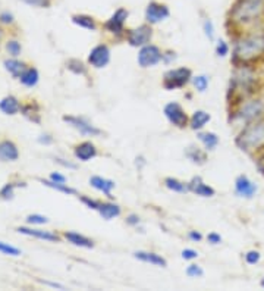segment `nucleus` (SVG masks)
Listing matches in <instances>:
<instances>
[{
  "label": "nucleus",
  "mask_w": 264,
  "mask_h": 291,
  "mask_svg": "<svg viewBox=\"0 0 264 291\" xmlns=\"http://www.w3.org/2000/svg\"><path fill=\"white\" fill-rule=\"evenodd\" d=\"M235 62H251L257 58L264 56V31H251L235 44Z\"/></svg>",
  "instance_id": "nucleus-1"
},
{
  "label": "nucleus",
  "mask_w": 264,
  "mask_h": 291,
  "mask_svg": "<svg viewBox=\"0 0 264 291\" xmlns=\"http://www.w3.org/2000/svg\"><path fill=\"white\" fill-rule=\"evenodd\" d=\"M264 16V0H236L230 9V21L236 25H253Z\"/></svg>",
  "instance_id": "nucleus-2"
},
{
  "label": "nucleus",
  "mask_w": 264,
  "mask_h": 291,
  "mask_svg": "<svg viewBox=\"0 0 264 291\" xmlns=\"http://www.w3.org/2000/svg\"><path fill=\"white\" fill-rule=\"evenodd\" d=\"M236 146L247 153L260 152L264 149V118L253 121L244 126L235 140Z\"/></svg>",
  "instance_id": "nucleus-3"
},
{
  "label": "nucleus",
  "mask_w": 264,
  "mask_h": 291,
  "mask_svg": "<svg viewBox=\"0 0 264 291\" xmlns=\"http://www.w3.org/2000/svg\"><path fill=\"white\" fill-rule=\"evenodd\" d=\"M257 81V75H256V71L250 66H238L232 75V80H230V91H235V93H239L241 96L242 94H248V93H253L254 90V85Z\"/></svg>",
  "instance_id": "nucleus-4"
},
{
  "label": "nucleus",
  "mask_w": 264,
  "mask_h": 291,
  "mask_svg": "<svg viewBox=\"0 0 264 291\" xmlns=\"http://www.w3.org/2000/svg\"><path fill=\"white\" fill-rule=\"evenodd\" d=\"M264 116V102L260 99H253L241 103L236 109V118L250 124Z\"/></svg>",
  "instance_id": "nucleus-5"
},
{
  "label": "nucleus",
  "mask_w": 264,
  "mask_h": 291,
  "mask_svg": "<svg viewBox=\"0 0 264 291\" xmlns=\"http://www.w3.org/2000/svg\"><path fill=\"white\" fill-rule=\"evenodd\" d=\"M192 80V72L188 68H176L171 69L165 74V80H163V87L166 90H176V88H182L186 84Z\"/></svg>",
  "instance_id": "nucleus-6"
},
{
  "label": "nucleus",
  "mask_w": 264,
  "mask_h": 291,
  "mask_svg": "<svg viewBox=\"0 0 264 291\" xmlns=\"http://www.w3.org/2000/svg\"><path fill=\"white\" fill-rule=\"evenodd\" d=\"M136 60H138V65L141 68H151V66H156L157 63H160L163 60V53L157 46L147 44V46H142L139 49Z\"/></svg>",
  "instance_id": "nucleus-7"
},
{
  "label": "nucleus",
  "mask_w": 264,
  "mask_h": 291,
  "mask_svg": "<svg viewBox=\"0 0 264 291\" xmlns=\"http://www.w3.org/2000/svg\"><path fill=\"white\" fill-rule=\"evenodd\" d=\"M171 16V10L166 4L159 1H150L145 7V21L150 25L159 24Z\"/></svg>",
  "instance_id": "nucleus-8"
},
{
  "label": "nucleus",
  "mask_w": 264,
  "mask_h": 291,
  "mask_svg": "<svg viewBox=\"0 0 264 291\" xmlns=\"http://www.w3.org/2000/svg\"><path fill=\"white\" fill-rule=\"evenodd\" d=\"M151 37H153V30L148 24L139 25L138 28H133V30H128L127 33V40L132 47H142V46L150 44Z\"/></svg>",
  "instance_id": "nucleus-9"
},
{
  "label": "nucleus",
  "mask_w": 264,
  "mask_h": 291,
  "mask_svg": "<svg viewBox=\"0 0 264 291\" xmlns=\"http://www.w3.org/2000/svg\"><path fill=\"white\" fill-rule=\"evenodd\" d=\"M165 116L168 118V121L172 125H175L177 128H185L189 119H188V115L185 114L183 108L176 103V102H171L165 106Z\"/></svg>",
  "instance_id": "nucleus-10"
},
{
  "label": "nucleus",
  "mask_w": 264,
  "mask_h": 291,
  "mask_svg": "<svg viewBox=\"0 0 264 291\" xmlns=\"http://www.w3.org/2000/svg\"><path fill=\"white\" fill-rule=\"evenodd\" d=\"M128 16H130L128 9L119 7V9H116L115 13L104 22V28H106L109 33L119 36V34L124 33V27H125V22H127Z\"/></svg>",
  "instance_id": "nucleus-11"
},
{
  "label": "nucleus",
  "mask_w": 264,
  "mask_h": 291,
  "mask_svg": "<svg viewBox=\"0 0 264 291\" xmlns=\"http://www.w3.org/2000/svg\"><path fill=\"white\" fill-rule=\"evenodd\" d=\"M109 62H110V49L106 44L95 46L88 55V63L95 69H101L107 66Z\"/></svg>",
  "instance_id": "nucleus-12"
},
{
  "label": "nucleus",
  "mask_w": 264,
  "mask_h": 291,
  "mask_svg": "<svg viewBox=\"0 0 264 291\" xmlns=\"http://www.w3.org/2000/svg\"><path fill=\"white\" fill-rule=\"evenodd\" d=\"M63 121L68 122L71 126H74L75 129H78L83 135H91V137H97L101 134V129H98L95 125H92L86 118L81 116H63Z\"/></svg>",
  "instance_id": "nucleus-13"
},
{
  "label": "nucleus",
  "mask_w": 264,
  "mask_h": 291,
  "mask_svg": "<svg viewBox=\"0 0 264 291\" xmlns=\"http://www.w3.org/2000/svg\"><path fill=\"white\" fill-rule=\"evenodd\" d=\"M257 185L247 176V175H239L235 179V193L239 197L244 199H253L257 193Z\"/></svg>",
  "instance_id": "nucleus-14"
},
{
  "label": "nucleus",
  "mask_w": 264,
  "mask_h": 291,
  "mask_svg": "<svg viewBox=\"0 0 264 291\" xmlns=\"http://www.w3.org/2000/svg\"><path fill=\"white\" fill-rule=\"evenodd\" d=\"M188 188L191 193L197 194V196H201V197H213L216 194L215 188L210 187L209 184H206L201 176H194L189 182H188Z\"/></svg>",
  "instance_id": "nucleus-15"
},
{
  "label": "nucleus",
  "mask_w": 264,
  "mask_h": 291,
  "mask_svg": "<svg viewBox=\"0 0 264 291\" xmlns=\"http://www.w3.org/2000/svg\"><path fill=\"white\" fill-rule=\"evenodd\" d=\"M19 234H24V235H30V237H34V238H39V240H43V241H50V243H57L60 241V237L51 231H44V230H33V228H25V227H19L16 230Z\"/></svg>",
  "instance_id": "nucleus-16"
},
{
  "label": "nucleus",
  "mask_w": 264,
  "mask_h": 291,
  "mask_svg": "<svg viewBox=\"0 0 264 291\" xmlns=\"http://www.w3.org/2000/svg\"><path fill=\"white\" fill-rule=\"evenodd\" d=\"M74 155L78 161L81 162H88L97 156V149L91 141H83L74 149Z\"/></svg>",
  "instance_id": "nucleus-17"
},
{
  "label": "nucleus",
  "mask_w": 264,
  "mask_h": 291,
  "mask_svg": "<svg viewBox=\"0 0 264 291\" xmlns=\"http://www.w3.org/2000/svg\"><path fill=\"white\" fill-rule=\"evenodd\" d=\"M133 257L141 260V262H144V263H150V265H154V266H160V268H166L168 266V260L163 256H160V254L154 253V251H142V250H139V251L133 253Z\"/></svg>",
  "instance_id": "nucleus-18"
},
{
  "label": "nucleus",
  "mask_w": 264,
  "mask_h": 291,
  "mask_svg": "<svg viewBox=\"0 0 264 291\" xmlns=\"http://www.w3.org/2000/svg\"><path fill=\"white\" fill-rule=\"evenodd\" d=\"M18 158H19V152L15 143L9 140L0 141V161L1 162H15L18 161Z\"/></svg>",
  "instance_id": "nucleus-19"
},
{
  "label": "nucleus",
  "mask_w": 264,
  "mask_h": 291,
  "mask_svg": "<svg viewBox=\"0 0 264 291\" xmlns=\"http://www.w3.org/2000/svg\"><path fill=\"white\" fill-rule=\"evenodd\" d=\"M89 184L92 188L104 193L107 197H113L112 196V191L115 188V182L112 179H107V178H103V176H98V175H94L89 178Z\"/></svg>",
  "instance_id": "nucleus-20"
},
{
  "label": "nucleus",
  "mask_w": 264,
  "mask_h": 291,
  "mask_svg": "<svg viewBox=\"0 0 264 291\" xmlns=\"http://www.w3.org/2000/svg\"><path fill=\"white\" fill-rule=\"evenodd\" d=\"M63 237L74 246L77 247H83V249H92L94 247V241L91 238H88L83 234H78V233H74V231H66L63 234Z\"/></svg>",
  "instance_id": "nucleus-21"
},
{
  "label": "nucleus",
  "mask_w": 264,
  "mask_h": 291,
  "mask_svg": "<svg viewBox=\"0 0 264 291\" xmlns=\"http://www.w3.org/2000/svg\"><path fill=\"white\" fill-rule=\"evenodd\" d=\"M0 111L6 115H16L21 111V103L13 96H6L0 100Z\"/></svg>",
  "instance_id": "nucleus-22"
},
{
  "label": "nucleus",
  "mask_w": 264,
  "mask_h": 291,
  "mask_svg": "<svg viewBox=\"0 0 264 291\" xmlns=\"http://www.w3.org/2000/svg\"><path fill=\"white\" fill-rule=\"evenodd\" d=\"M72 22L75 25H78L80 28H84L88 31H97V22L92 16L86 15V13H77V15H72Z\"/></svg>",
  "instance_id": "nucleus-23"
},
{
  "label": "nucleus",
  "mask_w": 264,
  "mask_h": 291,
  "mask_svg": "<svg viewBox=\"0 0 264 291\" xmlns=\"http://www.w3.org/2000/svg\"><path fill=\"white\" fill-rule=\"evenodd\" d=\"M210 119H212L210 114H207L206 111H197L189 119V126L195 131H200L201 128H204L210 122Z\"/></svg>",
  "instance_id": "nucleus-24"
},
{
  "label": "nucleus",
  "mask_w": 264,
  "mask_h": 291,
  "mask_svg": "<svg viewBox=\"0 0 264 291\" xmlns=\"http://www.w3.org/2000/svg\"><path fill=\"white\" fill-rule=\"evenodd\" d=\"M100 213V216L106 221H110L113 218H118L121 215V208L116 205V203H110V202H106V203H100V208L97 210Z\"/></svg>",
  "instance_id": "nucleus-25"
},
{
  "label": "nucleus",
  "mask_w": 264,
  "mask_h": 291,
  "mask_svg": "<svg viewBox=\"0 0 264 291\" xmlns=\"http://www.w3.org/2000/svg\"><path fill=\"white\" fill-rule=\"evenodd\" d=\"M198 140L203 143L206 150H215L219 144V137L215 132H198Z\"/></svg>",
  "instance_id": "nucleus-26"
},
{
  "label": "nucleus",
  "mask_w": 264,
  "mask_h": 291,
  "mask_svg": "<svg viewBox=\"0 0 264 291\" xmlns=\"http://www.w3.org/2000/svg\"><path fill=\"white\" fill-rule=\"evenodd\" d=\"M39 78H40V75H39V71L36 68H27L22 72V75L19 77L21 83L24 84L25 87H34V85H37Z\"/></svg>",
  "instance_id": "nucleus-27"
},
{
  "label": "nucleus",
  "mask_w": 264,
  "mask_h": 291,
  "mask_svg": "<svg viewBox=\"0 0 264 291\" xmlns=\"http://www.w3.org/2000/svg\"><path fill=\"white\" fill-rule=\"evenodd\" d=\"M3 65H4L6 71H9L15 78H19L22 75V72L25 71V63H22L16 59H7V60H4Z\"/></svg>",
  "instance_id": "nucleus-28"
},
{
  "label": "nucleus",
  "mask_w": 264,
  "mask_h": 291,
  "mask_svg": "<svg viewBox=\"0 0 264 291\" xmlns=\"http://www.w3.org/2000/svg\"><path fill=\"white\" fill-rule=\"evenodd\" d=\"M165 185H166L171 191L180 193V194H183V193H188V191H189V188H188V182L185 184V182H182V181H179V179H176V178H172V176H169V178H166V179H165Z\"/></svg>",
  "instance_id": "nucleus-29"
},
{
  "label": "nucleus",
  "mask_w": 264,
  "mask_h": 291,
  "mask_svg": "<svg viewBox=\"0 0 264 291\" xmlns=\"http://www.w3.org/2000/svg\"><path fill=\"white\" fill-rule=\"evenodd\" d=\"M186 158L189 159V161H192L194 164H198V165H203L206 161H207V155L201 150V149H198V147H188V150H186Z\"/></svg>",
  "instance_id": "nucleus-30"
},
{
  "label": "nucleus",
  "mask_w": 264,
  "mask_h": 291,
  "mask_svg": "<svg viewBox=\"0 0 264 291\" xmlns=\"http://www.w3.org/2000/svg\"><path fill=\"white\" fill-rule=\"evenodd\" d=\"M43 182L44 185L56 190V191H60V193H65V194H71V196H75L77 194V190L75 188H71L68 187V184H62V182H53L50 179H40Z\"/></svg>",
  "instance_id": "nucleus-31"
},
{
  "label": "nucleus",
  "mask_w": 264,
  "mask_h": 291,
  "mask_svg": "<svg viewBox=\"0 0 264 291\" xmlns=\"http://www.w3.org/2000/svg\"><path fill=\"white\" fill-rule=\"evenodd\" d=\"M66 65H68V69L72 71V72L77 74V75H86V74H87V68H86V65H84L81 60L71 59Z\"/></svg>",
  "instance_id": "nucleus-32"
},
{
  "label": "nucleus",
  "mask_w": 264,
  "mask_h": 291,
  "mask_svg": "<svg viewBox=\"0 0 264 291\" xmlns=\"http://www.w3.org/2000/svg\"><path fill=\"white\" fill-rule=\"evenodd\" d=\"M192 84L198 91L204 93L209 87V77L207 75H197V77L192 78Z\"/></svg>",
  "instance_id": "nucleus-33"
},
{
  "label": "nucleus",
  "mask_w": 264,
  "mask_h": 291,
  "mask_svg": "<svg viewBox=\"0 0 264 291\" xmlns=\"http://www.w3.org/2000/svg\"><path fill=\"white\" fill-rule=\"evenodd\" d=\"M6 50L9 52V55H10L12 58H18V56L21 55V52H22V47H21V44L18 42L10 40V42L6 43Z\"/></svg>",
  "instance_id": "nucleus-34"
},
{
  "label": "nucleus",
  "mask_w": 264,
  "mask_h": 291,
  "mask_svg": "<svg viewBox=\"0 0 264 291\" xmlns=\"http://www.w3.org/2000/svg\"><path fill=\"white\" fill-rule=\"evenodd\" d=\"M0 253L7 254V256H19L22 251L16 249V247H13V246H10V244H6V243L0 241Z\"/></svg>",
  "instance_id": "nucleus-35"
},
{
  "label": "nucleus",
  "mask_w": 264,
  "mask_h": 291,
  "mask_svg": "<svg viewBox=\"0 0 264 291\" xmlns=\"http://www.w3.org/2000/svg\"><path fill=\"white\" fill-rule=\"evenodd\" d=\"M186 275L191 277V278H200L204 275V271L200 265H189L186 268Z\"/></svg>",
  "instance_id": "nucleus-36"
},
{
  "label": "nucleus",
  "mask_w": 264,
  "mask_h": 291,
  "mask_svg": "<svg viewBox=\"0 0 264 291\" xmlns=\"http://www.w3.org/2000/svg\"><path fill=\"white\" fill-rule=\"evenodd\" d=\"M260 259H262V254H260L259 250H250V251L245 254V262H247L248 265H256V263L260 262Z\"/></svg>",
  "instance_id": "nucleus-37"
},
{
  "label": "nucleus",
  "mask_w": 264,
  "mask_h": 291,
  "mask_svg": "<svg viewBox=\"0 0 264 291\" xmlns=\"http://www.w3.org/2000/svg\"><path fill=\"white\" fill-rule=\"evenodd\" d=\"M27 222L31 224V225H43V224H47V222H48V219H47L45 216H43V215L34 213V215H28V216H27Z\"/></svg>",
  "instance_id": "nucleus-38"
},
{
  "label": "nucleus",
  "mask_w": 264,
  "mask_h": 291,
  "mask_svg": "<svg viewBox=\"0 0 264 291\" xmlns=\"http://www.w3.org/2000/svg\"><path fill=\"white\" fill-rule=\"evenodd\" d=\"M203 28H204V34L209 37V40H215V25H213V21L212 19H206L204 24H203Z\"/></svg>",
  "instance_id": "nucleus-39"
},
{
  "label": "nucleus",
  "mask_w": 264,
  "mask_h": 291,
  "mask_svg": "<svg viewBox=\"0 0 264 291\" xmlns=\"http://www.w3.org/2000/svg\"><path fill=\"white\" fill-rule=\"evenodd\" d=\"M15 187H16V184H6L3 188H1V191H0V196L3 197V199H12L13 197V190H15Z\"/></svg>",
  "instance_id": "nucleus-40"
},
{
  "label": "nucleus",
  "mask_w": 264,
  "mask_h": 291,
  "mask_svg": "<svg viewBox=\"0 0 264 291\" xmlns=\"http://www.w3.org/2000/svg\"><path fill=\"white\" fill-rule=\"evenodd\" d=\"M227 53H229V46H227V43L223 42V40H219L218 44H216V55L220 56V58H224Z\"/></svg>",
  "instance_id": "nucleus-41"
},
{
  "label": "nucleus",
  "mask_w": 264,
  "mask_h": 291,
  "mask_svg": "<svg viewBox=\"0 0 264 291\" xmlns=\"http://www.w3.org/2000/svg\"><path fill=\"white\" fill-rule=\"evenodd\" d=\"M80 200L87 206L88 209H92V210H98L100 208V202H97V200H94V199H89L87 196H81L80 197Z\"/></svg>",
  "instance_id": "nucleus-42"
},
{
  "label": "nucleus",
  "mask_w": 264,
  "mask_h": 291,
  "mask_svg": "<svg viewBox=\"0 0 264 291\" xmlns=\"http://www.w3.org/2000/svg\"><path fill=\"white\" fill-rule=\"evenodd\" d=\"M22 1L34 7H48L51 3V0H22Z\"/></svg>",
  "instance_id": "nucleus-43"
},
{
  "label": "nucleus",
  "mask_w": 264,
  "mask_h": 291,
  "mask_svg": "<svg viewBox=\"0 0 264 291\" xmlns=\"http://www.w3.org/2000/svg\"><path fill=\"white\" fill-rule=\"evenodd\" d=\"M197 256H198V253L192 249H185L182 251V259H185V260H192V259H195Z\"/></svg>",
  "instance_id": "nucleus-44"
},
{
  "label": "nucleus",
  "mask_w": 264,
  "mask_h": 291,
  "mask_svg": "<svg viewBox=\"0 0 264 291\" xmlns=\"http://www.w3.org/2000/svg\"><path fill=\"white\" fill-rule=\"evenodd\" d=\"M50 181H53V182H62V184H66V176H65V175H62V174H59V172H53V174L50 175Z\"/></svg>",
  "instance_id": "nucleus-45"
},
{
  "label": "nucleus",
  "mask_w": 264,
  "mask_h": 291,
  "mask_svg": "<svg viewBox=\"0 0 264 291\" xmlns=\"http://www.w3.org/2000/svg\"><path fill=\"white\" fill-rule=\"evenodd\" d=\"M207 241L210 243V244H220L221 243V237H220L219 234H216V233H210L209 235H207Z\"/></svg>",
  "instance_id": "nucleus-46"
},
{
  "label": "nucleus",
  "mask_w": 264,
  "mask_h": 291,
  "mask_svg": "<svg viewBox=\"0 0 264 291\" xmlns=\"http://www.w3.org/2000/svg\"><path fill=\"white\" fill-rule=\"evenodd\" d=\"M0 22L1 24H12L13 22V15L9 12H1L0 13Z\"/></svg>",
  "instance_id": "nucleus-47"
},
{
  "label": "nucleus",
  "mask_w": 264,
  "mask_h": 291,
  "mask_svg": "<svg viewBox=\"0 0 264 291\" xmlns=\"http://www.w3.org/2000/svg\"><path fill=\"white\" fill-rule=\"evenodd\" d=\"M127 224H128V225H131V227L138 225V224H139V216H138V215H135V213H131V215L127 218Z\"/></svg>",
  "instance_id": "nucleus-48"
},
{
  "label": "nucleus",
  "mask_w": 264,
  "mask_h": 291,
  "mask_svg": "<svg viewBox=\"0 0 264 291\" xmlns=\"http://www.w3.org/2000/svg\"><path fill=\"white\" fill-rule=\"evenodd\" d=\"M188 237H189V240H192V241H195V243H198V241L203 240V235H201L198 231H189Z\"/></svg>",
  "instance_id": "nucleus-49"
},
{
  "label": "nucleus",
  "mask_w": 264,
  "mask_h": 291,
  "mask_svg": "<svg viewBox=\"0 0 264 291\" xmlns=\"http://www.w3.org/2000/svg\"><path fill=\"white\" fill-rule=\"evenodd\" d=\"M176 56L174 52H168V53H165V55H163V60H165V62H168V63H169L171 60H174Z\"/></svg>",
  "instance_id": "nucleus-50"
},
{
  "label": "nucleus",
  "mask_w": 264,
  "mask_h": 291,
  "mask_svg": "<svg viewBox=\"0 0 264 291\" xmlns=\"http://www.w3.org/2000/svg\"><path fill=\"white\" fill-rule=\"evenodd\" d=\"M257 168H259V171H260V172L264 175V152H263V155L259 158V161H257Z\"/></svg>",
  "instance_id": "nucleus-51"
},
{
  "label": "nucleus",
  "mask_w": 264,
  "mask_h": 291,
  "mask_svg": "<svg viewBox=\"0 0 264 291\" xmlns=\"http://www.w3.org/2000/svg\"><path fill=\"white\" fill-rule=\"evenodd\" d=\"M39 141H40L42 144H50V143L53 141V138H51L50 135H47V134H45V135H42V137L39 138Z\"/></svg>",
  "instance_id": "nucleus-52"
},
{
  "label": "nucleus",
  "mask_w": 264,
  "mask_h": 291,
  "mask_svg": "<svg viewBox=\"0 0 264 291\" xmlns=\"http://www.w3.org/2000/svg\"><path fill=\"white\" fill-rule=\"evenodd\" d=\"M56 162L57 164H60V165H63V167H66V168H71V169H75V165L74 164H69V162H63V159H60V158H56Z\"/></svg>",
  "instance_id": "nucleus-53"
},
{
  "label": "nucleus",
  "mask_w": 264,
  "mask_h": 291,
  "mask_svg": "<svg viewBox=\"0 0 264 291\" xmlns=\"http://www.w3.org/2000/svg\"><path fill=\"white\" fill-rule=\"evenodd\" d=\"M262 287H263V289H264V278H263V280H262Z\"/></svg>",
  "instance_id": "nucleus-54"
},
{
  "label": "nucleus",
  "mask_w": 264,
  "mask_h": 291,
  "mask_svg": "<svg viewBox=\"0 0 264 291\" xmlns=\"http://www.w3.org/2000/svg\"><path fill=\"white\" fill-rule=\"evenodd\" d=\"M0 40H1V31H0Z\"/></svg>",
  "instance_id": "nucleus-55"
}]
</instances>
